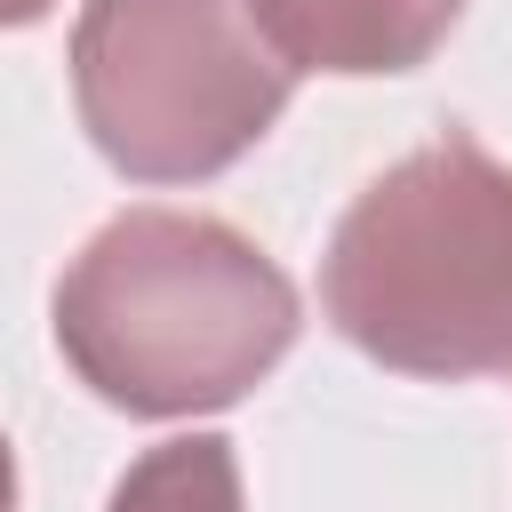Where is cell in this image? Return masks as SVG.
Listing matches in <instances>:
<instances>
[{
  "mask_svg": "<svg viewBox=\"0 0 512 512\" xmlns=\"http://www.w3.org/2000/svg\"><path fill=\"white\" fill-rule=\"evenodd\" d=\"M104 512H248L240 504V456L216 432L160 440V448H144L120 472V488H112Z\"/></svg>",
  "mask_w": 512,
  "mask_h": 512,
  "instance_id": "cell-5",
  "label": "cell"
},
{
  "mask_svg": "<svg viewBox=\"0 0 512 512\" xmlns=\"http://www.w3.org/2000/svg\"><path fill=\"white\" fill-rule=\"evenodd\" d=\"M288 88L248 0H88L72 24L80 128L136 184L224 176L288 112Z\"/></svg>",
  "mask_w": 512,
  "mask_h": 512,
  "instance_id": "cell-3",
  "label": "cell"
},
{
  "mask_svg": "<svg viewBox=\"0 0 512 512\" xmlns=\"http://www.w3.org/2000/svg\"><path fill=\"white\" fill-rule=\"evenodd\" d=\"M320 312L400 376H512V168L448 128L392 160L328 232Z\"/></svg>",
  "mask_w": 512,
  "mask_h": 512,
  "instance_id": "cell-2",
  "label": "cell"
},
{
  "mask_svg": "<svg viewBox=\"0 0 512 512\" xmlns=\"http://www.w3.org/2000/svg\"><path fill=\"white\" fill-rule=\"evenodd\" d=\"M56 0H0V24H40Z\"/></svg>",
  "mask_w": 512,
  "mask_h": 512,
  "instance_id": "cell-6",
  "label": "cell"
},
{
  "mask_svg": "<svg viewBox=\"0 0 512 512\" xmlns=\"http://www.w3.org/2000/svg\"><path fill=\"white\" fill-rule=\"evenodd\" d=\"M288 272L192 208L112 216L56 280V344L72 376L128 416H208L248 400L296 344Z\"/></svg>",
  "mask_w": 512,
  "mask_h": 512,
  "instance_id": "cell-1",
  "label": "cell"
},
{
  "mask_svg": "<svg viewBox=\"0 0 512 512\" xmlns=\"http://www.w3.org/2000/svg\"><path fill=\"white\" fill-rule=\"evenodd\" d=\"M0 512H16V456H8V440H0Z\"/></svg>",
  "mask_w": 512,
  "mask_h": 512,
  "instance_id": "cell-7",
  "label": "cell"
},
{
  "mask_svg": "<svg viewBox=\"0 0 512 512\" xmlns=\"http://www.w3.org/2000/svg\"><path fill=\"white\" fill-rule=\"evenodd\" d=\"M288 72H416L464 16V0H248Z\"/></svg>",
  "mask_w": 512,
  "mask_h": 512,
  "instance_id": "cell-4",
  "label": "cell"
}]
</instances>
